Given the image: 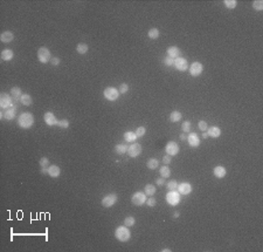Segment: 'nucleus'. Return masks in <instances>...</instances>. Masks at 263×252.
Masks as SVG:
<instances>
[{"label":"nucleus","instance_id":"nucleus-40","mask_svg":"<svg viewBox=\"0 0 263 252\" xmlns=\"http://www.w3.org/2000/svg\"><path fill=\"white\" fill-rule=\"evenodd\" d=\"M181 129L184 133H188L191 130V122L189 121H185L183 122V124H181Z\"/></svg>","mask_w":263,"mask_h":252},{"label":"nucleus","instance_id":"nucleus-36","mask_svg":"<svg viewBox=\"0 0 263 252\" xmlns=\"http://www.w3.org/2000/svg\"><path fill=\"white\" fill-rule=\"evenodd\" d=\"M177 188H178V182H177V181L172 179V181H170V182L167 183L168 191H173V190H177Z\"/></svg>","mask_w":263,"mask_h":252},{"label":"nucleus","instance_id":"nucleus-34","mask_svg":"<svg viewBox=\"0 0 263 252\" xmlns=\"http://www.w3.org/2000/svg\"><path fill=\"white\" fill-rule=\"evenodd\" d=\"M135 223H136V219H135L132 216H129V217H126L125 219H124V225L127 226V227L133 226L135 225Z\"/></svg>","mask_w":263,"mask_h":252},{"label":"nucleus","instance_id":"nucleus-13","mask_svg":"<svg viewBox=\"0 0 263 252\" xmlns=\"http://www.w3.org/2000/svg\"><path fill=\"white\" fill-rule=\"evenodd\" d=\"M177 190L180 195H189L192 192V185L188 182H183L178 185Z\"/></svg>","mask_w":263,"mask_h":252},{"label":"nucleus","instance_id":"nucleus-24","mask_svg":"<svg viewBox=\"0 0 263 252\" xmlns=\"http://www.w3.org/2000/svg\"><path fill=\"white\" fill-rule=\"evenodd\" d=\"M20 103L24 106H31L33 103V99L29 94H22L20 97Z\"/></svg>","mask_w":263,"mask_h":252},{"label":"nucleus","instance_id":"nucleus-10","mask_svg":"<svg viewBox=\"0 0 263 252\" xmlns=\"http://www.w3.org/2000/svg\"><path fill=\"white\" fill-rule=\"evenodd\" d=\"M202 70H204V66H202V63L200 62H193L189 66V74L192 76H194V78L201 75Z\"/></svg>","mask_w":263,"mask_h":252},{"label":"nucleus","instance_id":"nucleus-14","mask_svg":"<svg viewBox=\"0 0 263 252\" xmlns=\"http://www.w3.org/2000/svg\"><path fill=\"white\" fill-rule=\"evenodd\" d=\"M43 120H45V123L47 124V126H56V123H58V120H56V117L55 115L53 114L52 111H47V113H45V115H43Z\"/></svg>","mask_w":263,"mask_h":252},{"label":"nucleus","instance_id":"nucleus-21","mask_svg":"<svg viewBox=\"0 0 263 252\" xmlns=\"http://www.w3.org/2000/svg\"><path fill=\"white\" fill-rule=\"evenodd\" d=\"M15 114H16L15 107H10V108L5 109V111H4V116H5L6 120H13L15 117Z\"/></svg>","mask_w":263,"mask_h":252},{"label":"nucleus","instance_id":"nucleus-19","mask_svg":"<svg viewBox=\"0 0 263 252\" xmlns=\"http://www.w3.org/2000/svg\"><path fill=\"white\" fill-rule=\"evenodd\" d=\"M48 175L53 178H58L61 175V170L58 165H49L48 167Z\"/></svg>","mask_w":263,"mask_h":252},{"label":"nucleus","instance_id":"nucleus-41","mask_svg":"<svg viewBox=\"0 0 263 252\" xmlns=\"http://www.w3.org/2000/svg\"><path fill=\"white\" fill-rule=\"evenodd\" d=\"M58 127H61V128H68L69 127V121L68 120H58V123H56Z\"/></svg>","mask_w":263,"mask_h":252},{"label":"nucleus","instance_id":"nucleus-46","mask_svg":"<svg viewBox=\"0 0 263 252\" xmlns=\"http://www.w3.org/2000/svg\"><path fill=\"white\" fill-rule=\"evenodd\" d=\"M60 62H61V60L58 58H52V60H50V63L53 66H58V65H60Z\"/></svg>","mask_w":263,"mask_h":252},{"label":"nucleus","instance_id":"nucleus-37","mask_svg":"<svg viewBox=\"0 0 263 252\" xmlns=\"http://www.w3.org/2000/svg\"><path fill=\"white\" fill-rule=\"evenodd\" d=\"M135 133H136V135H137V137H143L144 136V135H145V133H146V128H145V127H138V128H137V130L135 131Z\"/></svg>","mask_w":263,"mask_h":252},{"label":"nucleus","instance_id":"nucleus-38","mask_svg":"<svg viewBox=\"0 0 263 252\" xmlns=\"http://www.w3.org/2000/svg\"><path fill=\"white\" fill-rule=\"evenodd\" d=\"M145 204L147 205V206H150V208H153V206H156V204H157V200L153 197V196H151L149 200H146V203Z\"/></svg>","mask_w":263,"mask_h":252},{"label":"nucleus","instance_id":"nucleus-12","mask_svg":"<svg viewBox=\"0 0 263 252\" xmlns=\"http://www.w3.org/2000/svg\"><path fill=\"white\" fill-rule=\"evenodd\" d=\"M165 151H166V154L170 155V156H175V155L179 152L178 143L174 141L168 142L167 144H166V147H165Z\"/></svg>","mask_w":263,"mask_h":252},{"label":"nucleus","instance_id":"nucleus-11","mask_svg":"<svg viewBox=\"0 0 263 252\" xmlns=\"http://www.w3.org/2000/svg\"><path fill=\"white\" fill-rule=\"evenodd\" d=\"M173 66L178 69V70H180V72H184V70H186V69L188 68V61H187L185 58H181V56H180V58L174 59Z\"/></svg>","mask_w":263,"mask_h":252},{"label":"nucleus","instance_id":"nucleus-6","mask_svg":"<svg viewBox=\"0 0 263 252\" xmlns=\"http://www.w3.org/2000/svg\"><path fill=\"white\" fill-rule=\"evenodd\" d=\"M146 195H145V192H142V191H137V192H135V194L132 195V203L135 205H137V206H142L143 204H145L146 203Z\"/></svg>","mask_w":263,"mask_h":252},{"label":"nucleus","instance_id":"nucleus-47","mask_svg":"<svg viewBox=\"0 0 263 252\" xmlns=\"http://www.w3.org/2000/svg\"><path fill=\"white\" fill-rule=\"evenodd\" d=\"M156 183L159 185V187H162V185H164V183H165V178L164 177H160V178H157V181H156Z\"/></svg>","mask_w":263,"mask_h":252},{"label":"nucleus","instance_id":"nucleus-22","mask_svg":"<svg viewBox=\"0 0 263 252\" xmlns=\"http://www.w3.org/2000/svg\"><path fill=\"white\" fill-rule=\"evenodd\" d=\"M137 138H138V137H137L135 131H126V133H124V140H125V142H127V143H133Z\"/></svg>","mask_w":263,"mask_h":252},{"label":"nucleus","instance_id":"nucleus-48","mask_svg":"<svg viewBox=\"0 0 263 252\" xmlns=\"http://www.w3.org/2000/svg\"><path fill=\"white\" fill-rule=\"evenodd\" d=\"M41 173H43V175H47V173H48V168H41Z\"/></svg>","mask_w":263,"mask_h":252},{"label":"nucleus","instance_id":"nucleus-16","mask_svg":"<svg viewBox=\"0 0 263 252\" xmlns=\"http://www.w3.org/2000/svg\"><path fill=\"white\" fill-rule=\"evenodd\" d=\"M166 52H167V56L172 58L173 60L177 58H180V55H181V51H180L177 46H171V47H168Z\"/></svg>","mask_w":263,"mask_h":252},{"label":"nucleus","instance_id":"nucleus-28","mask_svg":"<svg viewBox=\"0 0 263 252\" xmlns=\"http://www.w3.org/2000/svg\"><path fill=\"white\" fill-rule=\"evenodd\" d=\"M158 165H159V161H158L157 158H150V160L146 162V167L150 169V170H154V169H157Z\"/></svg>","mask_w":263,"mask_h":252},{"label":"nucleus","instance_id":"nucleus-17","mask_svg":"<svg viewBox=\"0 0 263 252\" xmlns=\"http://www.w3.org/2000/svg\"><path fill=\"white\" fill-rule=\"evenodd\" d=\"M13 39H14V34H13V32L11 31L2 32L1 35H0V40L4 43H10L11 41H13Z\"/></svg>","mask_w":263,"mask_h":252},{"label":"nucleus","instance_id":"nucleus-23","mask_svg":"<svg viewBox=\"0 0 263 252\" xmlns=\"http://www.w3.org/2000/svg\"><path fill=\"white\" fill-rule=\"evenodd\" d=\"M13 56H14V53H13L12 49H4L1 52V59L4 61H11L13 59Z\"/></svg>","mask_w":263,"mask_h":252},{"label":"nucleus","instance_id":"nucleus-8","mask_svg":"<svg viewBox=\"0 0 263 252\" xmlns=\"http://www.w3.org/2000/svg\"><path fill=\"white\" fill-rule=\"evenodd\" d=\"M117 200H118V197L116 194H109L102 198V205L104 208H111L116 204Z\"/></svg>","mask_w":263,"mask_h":252},{"label":"nucleus","instance_id":"nucleus-50","mask_svg":"<svg viewBox=\"0 0 263 252\" xmlns=\"http://www.w3.org/2000/svg\"><path fill=\"white\" fill-rule=\"evenodd\" d=\"M180 138H181V140L184 141V140H186V136H185L184 134H181V135H180Z\"/></svg>","mask_w":263,"mask_h":252},{"label":"nucleus","instance_id":"nucleus-3","mask_svg":"<svg viewBox=\"0 0 263 252\" xmlns=\"http://www.w3.org/2000/svg\"><path fill=\"white\" fill-rule=\"evenodd\" d=\"M37 58H39V61L41 63L50 62V60H52L50 51L47 47H40L37 49Z\"/></svg>","mask_w":263,"mask_h":252},{"label":"nucleus","instance_id":"nucleus-30","mask_svg":"<svg viewBox=\"0 0 263 252\" xmlns=\"http://www.w3.org/2000/svg\"><path fill=\"white\" fill-rule=\"evenodd\" d=\"M159 173H160L162 177L167 178V177H170V175H171V169H170L168 165H163V167L160 168V170H159Z\"/></svg>","mask_w":263,"mask_h":252},{"label":"nucleus","instance_id":"nucleus-25","mask_svg":"<svg viewBox=\"0 0 263 252\" xmlns=\"http://www.w3.org/2000/svg\"><path fill=\"white\" fill-rule=\"evenodd\" d=\"M183 119V115H181V113L178 110H174L172 111L171 114H170V121L175 123V122H179L180 120Z\"/></svg>","mask_w":263,"mask_h":252},{"label":"nucleus","instance_id":"nucleus-2","mask_svg":"<svg viewBox=\"0 0 263 252\" xmlns=\"http://www.w3.org/2000/svg\"><path fill=\"white\" fill-rule=\"evenodd\" d=\"M115 237L118 239V241H119V242L125 243L131 238V232H130V230H129V227H127V226L121 225L116 229Z\"/></svg>","mask_w":263,"mask_h":252},{"label":"nucleus","instance_id":"nucleus-27","mask_svg":"<svg viewBox=\"0 0 263 252\" xmlns=\"http://www.w3.org/2000/svg\"><path fill=\"white\" fill-rule=\"evenodd\" d=\"M21 95H22V92H21L20 87H13V88L11 89V96H12L13 99L20 100Z\"/></svg>","mask_w":263,"mask_h":252},{"label":"nucleus","instance_id":"nucleus-9","mask_svg":"<svg viewBox=\"0 0 263 252\" xmlns=\"http://www.w3.org/2000/svg\"><path fill=\"white\" fill-rule=\"evenodd\" d=\"M142 150H143V148L139 143H132V146H129V148H127V154H129L130 157L135 158L140 155Z\"/></svg>","mask_w":263,"mask_h":252},{"label":"nucleus","instance_id":"nucleus-4","mask_svg":"<svg viewBox=\"0 0 263 252\" xmlns=\"http://www.w3.org/2000/svg\"><path fill=\"white\" fill-rule=\"evenodd\" d=\"M180 194H179L178 191H168L167 195H166V202H167V204H170L171 206H175V205H178L180 203Z\"/></svg>","mask_w":263,"mask_h":252},{"label":"nucleus","instance_id":"nucleus-39","mask_svg":"<svg viewBox=\"0 0 263 252\" xmlns=\"http://www.w3.org/2000/svg\"><path fill=\"white\" fill-rule=\"evenodd\" d=\"M118 92H119V94H126L129 92V86L126 83H122L118 88Z\"/></svg>","mask_w":263,"mask_h":252},{"label":"nucleus","instance_id":"nucleus-45","mask_svg":"<svg viewBox=\"0 0 263 252\" xmlns=\"http://www.w3.org/2000/svg\"><path fill=\"white\" fill-rule=\"evenodd\" d=\"M171 161H172V156H170V155H165V156L163 157V163L165 164V165L170 164Z\"/></svg>","mask_w":263,"mask_h":252},{"label":"nucleus","instance_id":"nucleus-7","mask_svg":"<svg viewBox=\"0 0 263 252\" xmlns=\"http://www.w3.org/2000/svg\"><path fill=\"white\" fill-rule=\"evenodd\" d=\"M14 105V99H11V95L7 93H2L0 95V106L2 109H7L10 107H13Z\"/></svg>","mask_w":263,"mask_h":252},{"label":"nucleus","instance_id":"nucleus-15","mask_svg":"<svg viewBox=\"0 0 263 252\" xmlns=\"http://www.w3.org/2000/svg\"><path fill=\"white\" fill-rule=\"evenodd\" d=\"M187 141H188L189 146L193 148H196L200 146V138L198 136V134H195V133H189L188 136H187Z\"/></svg>","mask_w":263,"mask_h":252},{"label":"nucleus","instance_id":"nucleus-20","mask_svg":"<svg viewBox=\"0 0 263 252\" xmlns=\"http://www.w3.org/2000/svg\"><path fill=\"white\" fill-rule=\"evenodd\" d=\"M213 173H214V176H215L216 178H223V177L226 176L227 170H226L225 167H222V165H218V167L214 168Z\"/></svg>","mask_w":263,"mask_h":252},{"label":"nucleus","instance_id":"nucleus-51","mask_svg":"<svg viewBox=\"0 0 263 252\" xmlns=\"http://www.w3.org/2000/svg\"><path fill=\"white\" fill-rule=\"evenodd\" d=\"M179 216H180V214H178V212H175V214H174V215H173V217H174V218H178Z\"/></svg>","mask_w":263,"mask_h":252},{"label":"nucleus","instance_id":"nucleus-31","mask_svg":"<svg viewBox=\"0 0 263 252\" xmlns=\"http://www.w3.org/2000/svg\"><path fill=\"white\" fill-rule=\"evenodd\" d=\"M159 35H160V32H159L158 28H151V29L149 31V33H147V37L150 38L151 40H156V39H158Z\"/></svg>","mask_w":263,"mask_h":252},{"label":"nucleus","instance_id":"nucleus-26","mask_svg":"<svg viewBox=\"0 0 263 252\" xmlns=\"http://www.w3.org/2000/svg\"><path fill=\"white\" fill-rule=\"evenodd\" d=\"M127 146L126 144H123V143H118L115 147V151L118 154V155H124L125 152H127Z\"/></svg>","mask_w":263,"mask_h":252},{"label":"nucleus","instance_id":"nucleus-52","mask_svg":"<svg viewBox=\"0 0 263 252\" xmlns=\"http://www.w3.org/2000/svg\"><path fill=\"white\" fill-rule=\"evenodd\" d=\"M164 252H171V249H164Z\"/></svg>","mask_w":263,"mask_h":252},{"label":"nucleus","instance_id":"nucleus-33","mask_svg":"<svg viewBox=\"0 0 263 252\" xmlns=\"http://www.w3.org/2000/svg\"><path fill=\"white\" fill-rule=\"evenodd\" d=\"M223 4L226 6L227 8H229V10H233V8H235L237 6V1L236 0H225L223 1Z\"/></svg>","mask_w":263,"mask_h":252},{"label":"nucleus","instance_id":"nucleus-35","mask_svg":"<svg viewBox=\"0 0 263 252\" xmlns=\"http://www.w3.org/2000/svg\"><path fill=\"white\" fill-rule=\"evenodd\" d=\"M252 7H254V10L261 12V11H263V1L262 0H255L252 2Z\"/></svg>","mask_w":263,"mask_h":252},{"label":"nucleus","instance_id":"nucleus-29","mask_svg":"<svg viewBox=\"0 0 263 252\" xmlns=\"http://www.w3.org/2000/svg\"><path fill=\"white\" fill-rule=\"evenodd\" d=\"M144 192L146 196H153V195L156 194V187L152 185V184H146L145 185V188H144Z\"/></svg>","mask_w":263,"mask_h":252},{"label":"nucleus","instance_id":"nucleus-18","mask_svg":"<svg viewBox=\"0 0 263 252\" xmlns=\"http://www.w3.org/2000/svg\"><path fill=\"white\" fill-rule=\"evenodd\" d=\"M207 134H208V136L209 137L218 138V137H220V135H221V129L216 126L209 127V128H207Z\"/></svg>","mask_w":263,"mask_h":252},{"label":"nucleus","instance_id":"nucleus-32","mask_svg":"<svg viewBox=\"0 0 263 252\" xmlns=\"http://www.w3.org/2000/svg\"><path fill=\"white\" fill-rule=\"evenodd\" d=\"M88 51H89V47H88L87 43H79L77 47H76V52L79 54H87Z\"/></svg>","mask_w":263,"mask_h":252},{"label":"nucleus","instance_id":"nucleus-5","mask_svg":"<svg viewBox=\"0 0 263 252\" xmlns=\"http://www.w3.org/2000/svg\"><path fill=\"white\" fill-rule=\"evenodd\" d=\"M103 94H104V97L108 101H116L119 97V92L115 87H106Z\"/></svg>","mask_w":263,"mask_h":252},{"label":"nucleus","instance_id":"nucleus-1","mask_svg":"<svg viewBox=\"0 0 263 252\" xmlns=\"http://www.w3.org/2000/svg\"><path fill=\"white\" fill-rule=\"evenodd\" d=\"M18 124L20 128L22 129H28V128H31L33 124H34V116L32 113H22L20 114V116L18 117Z\"/></svg>","mask_w":263,"mask_h":252},{"label":"nucleus","instance_id":"nucleus-49","mask_svg":"<svg viewBox=\"0 0 263 252\" xmlns=\"http://www.w3.org/2000/svg\"><path fill=\"white\" fill-rule=\"evenodd\" d=\"M202 137H204V138H207V137H208V134L204 131V134H202Z\"/></svg>","mask_w":263,"mask_h":252},{"label":"nucleus","instance_id":"nucleus-42","mask_svg":"<svg viewBox=\"0 0 263 252\" xmlns=\"http://www.w3.org/2000/svg\"><path fill=\"white\" fill-rule=\"evenodd\" d=\"M48 164H49V160L47 157H42L40 160V167L41 168H48Z\"/></svg>","mask_w":263,"mask_h":252},{"label":"nucleus","instance_id":"nucleus-43","mask_svg":"<svg viewBox=\"0 0 263 252\" xmlns=\"http://www.w3.org/2000/svg\"><path fill=\"white\" fill-rule=\"evenodd\" d=\"M173 62H174V60L172 58H170V56H166V58L164 59V65H165V66H167V67L173 66Z\"/></svg>","mask_w":263,"mask_h":252},{"label":"nucleus","instance_id":"nucleus-44","mask_svg":"<svg viewBox=\"0 0 263 252\" xmlns=\"http://www.w3.org/2000/svg\"><path fill=\"white\" fill-rule=\"evenodd\" d=\"M198 127H199V129L201 131H206L207 130V122L206 121H200L199 123H198Z\"/></svg>","mask_w":263,"mask_h":252}]
</instances>
